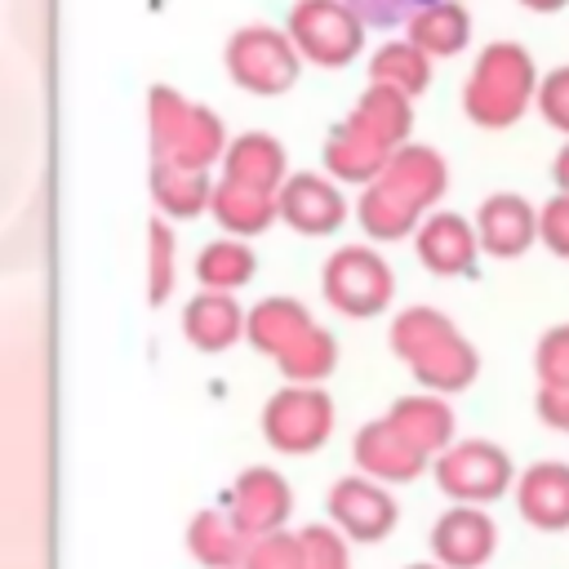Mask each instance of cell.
Listing matches in <instances>:
<instances>
[{
  "instance_id": "obj_12",
  "label": "cell",
  "mask_w": 569,
  "mask_h": 569,
  "mask_svg": "<svg viewBox=\"0 0 569 569\" xmlns=\"http://www.w3.org/2000/svg\"><path fill=\"white\" fill-rule=\"evenodd\" d=\"M280 218L302 231V236H333L347 222V200L333 187V178L320 173H289L284 187L276 191Z\"/></svg>"
},
{
  "instance_id": "obj_10",
  "label": "cell",
  "mask_w": 569,
  "mask_h": 569,
  "mask_svg": "<svg viewBox=\"0 0 569 569\" xmlns=\"http://www.w3.org/2000/svg\"><path fill=\"white\" fill-rule=\"evenodd\" d=\"M498 547V525L480 502L449 507L431 529V556L445 569H480Z\"/></svg>"
},
{
  "instance_id": "obj_37",
  "label": "cell",
  "mask_w": 569,
  "mask_h": 569,
  "mask_svg": "<svg viewBox=\"0 0 569 569\" xmlns=\"http://www.w3.org/2000/svg\"><path fill=\"white\" fill-rule=\"evenodd\" d=\"M538 240H542L556 258H569V191H556V196L538 209Z\"/></svg>"
},
{
  "instance_id": "obj_16",
  "label": "cell",
  "mask_w": 569,
  "mask_h": 569,
  "mask_svg": "<svg viewBox=\"0 0 569 569\" xmlns=\"http://www.w3.org/2000/svg\"><path fill=\"white\" fill-rule=\"evenodd\" d=\"M476 236H480V249L493 253V258H520L533 240H538V213L525 196L516 191H498L480 204L476 213Z\"/></svg>"
},
{
  "instance_id": "obj_26",
  "label": "cell",
  "mask_w": 569,
  "mask_h": 569,
  "mask_svg": "<svg viewBox=\"0 0 569 569\" xmlns=\"http://www.w3.org/2000/svg\"><path fill=\"white\" fill-rule=\"evenodd\" d=\"M311 311L298 302V298H262L253 311H249V325H244V338L249 347H258L262 356H280L289 342H298L307 329H311Z\"/></svg>"
},
{
  "instance_id": "obj_18",
  "label": "cell",
  "mask_w": 569,
  "mask_h": 569,
  "mask_svg": "<svg viewBox=\"0 0 569 569\" xmlns=\"http://www.w3.org/2000/svg\"><path fill=\"white\" fill-rule=\"evenodd\" d=\"M516 507L533 529H569V462H533L516 480Z\"/></svg>"
},
{
  "instance_id": "obj_7",
  "label": "cell",
  "mask_w": 569,
  "mask_h": 569,
  "mask_svg": "<svg viewBox=\"0 0 569 569\" xmlns=\"http://www.w3.org/2000/svg\"><path fill=\"white\" fill-rule=\"evenodd\" d=\"M333 431V400L320 382H289L262 409V436L276 453H311Z\"/></svg>"
},
{
  "instance_id": "obj_19",
  "label": "cell",
  "mask_w": 569,
  "mask_h": 569,
  "mask_svg": "<svg viewBox=\"0 0 569 569\" xmlns=\"http://www.w3.org/2000/svg\"><path fill=\"white\" fill-rule=\"evenodd\" d=\"M249 533L231 516V507H204L187 525V547L204 569H240L249 556Z\"/></svg>"
},
{
  "instance_id": "obj_25",
  "label": "cell",
  "mask_w": 569,
  "mask_h": 569,
  "mask_svg": "<svg viewBox=\"0 0 569 569\" xmlns=\"http://www.w3.org/2000/svg\"><path fill=\"white\" fill-rule=\"evenodd\" d=\"M405 36H409L418 49H427L431 58H453V53H462L467 40H471V13H467V4H458V0H436V4L418 9V13L405 22Z\"/></svg>"
},
{
  "instance_id": "obj_11",
  "label": "cell",
  "mask_w": 569,
  "mask_h": 569,
  "mask_svg": "<svg viewBox=\"0 0 569 569\" xmlns=\"http://www.w3.org/2000/svg\"><path fill=\"white\" fill-rule=\"evenodd\" d=\"M351 458H356V467H360L365 476H373V480H382V485H405V480H413V476L427 467V453H422L387 413L373 418V422H365V427L356 431Z\"/></svg>"
},
{
  "instance_id": "obj_29",
  "label": "cell",
  "mask_w": 569,
  "mask_h": 569,
  "mask_svg": "<svg viewBox=\"0 0 569 569\" xmlns=\"http://www.w3.org/2000/svg\"><path fill=\"white\" fill-rule=\"evenodd\" d=\"M253 271H258V258H253V249L244 244V236L209 240V244L196 253V280H200V289L236 293L240 284L253 280Z\"/></svg>"
},
{
  "instance_id": "obj_23",
  "label": "cell",
  "mask_w": 569,
  "mask_h": 569,
  "mask_svg": "<svg viewBox=\"0 0 569 569\" xmlns=\"http://www.w3.org/2000/svg\"><path fill=\"white\" fill-rule=\"evenodd\" d=\"M222 178H236V182H249V187H262V191H280L284 178H289L280 138H271L262 129H249V133L231 138L227 156H222Z\"/></svg>"
},
{
  "instance_id": "obj_8",
  "label": "cell",
  "mask_w": 569,
  "mask_h": 569,
  "mask_svg": "<svg viewBox=\"0 0 569 569\" xmlns=\"http://www.w3.org/2000/svg\"><path fill=\"white\" fill-rule=\"evenodd\" d=\"M516 467L493 440H453L436 458V485L453 502H493L511 489Z\"/></svg>"
},
{
  "instance_id": "obj_2",
  "label": "cell",
  "mask_w": 569,
  "mask_h": 569,
  "mask_svg": "<svg viewBox=\"0 0 569 569\" xmlns=\"http://www.w3.org/2000/svg\"><path fill=\"white\" fill-rule=\"evenodd\" d=\"M538 80L542 76L525 44L493 40L471 62L462 84V116L480 129H507L529 111V102H538Z\"/></svg>"
},
{
  "instance_id": "obj_20",
  "label": "cell",
  "mask_w": 569,
  "mask_h": 569,
  "mask_svg": "<svg viewBox=\"0 0 569 569\" xmlns=\"http://www.w3.org/2000/svg\"><path fill=\"white\" fill-rule=\"evenodd\" d=\"M391 156H396V151H387L378 138H369V133H365L360 124H351V120L333 124L329 138H325V169H329V178H338V182H360V187H369V182L387 169Z\"/></svg>"
},
{
  "instance_id": "obj_9",
  "label": "cell",
  "mask_w": 569,
  "mask_h": 569,
  "mask_svg": "<svg viewBox=\"0 0 569 569\" xmlns=\"http://www.w3.org/2000/svg\"><path fill=\"white\" fill-rule=\"evenodd\" d=\"M329 520L347 533V538H356V542H378L382 533H391L396 529V520H400V507H396V498L382 489V480H373V476H342L333 489H329Z\"/></svg>"
},
{
  "instance_id": "obj_27",
  "label": "cell",
  "mask_w": 569,
  "mask_h": 569,
  "mask_svg": "<svg viewBox=\"0 0 569 569\" xmlns=\"http://www.w3.org/2000/svg\"><path fill=\"white\" fill-rule=\"evenodd\" d=\"M151 196H156L160 213H169V218H196L213 200V178H209V169H187V164L156 160L151 164Z\"/></svg>"
},
{
  "instance_id": "obj_1",
  "label": "cell",
  "mask_w": 569,
  "mask_h": 569,
  "mask_svg": "<svg viewBox=\"0 0 569 569\" xmlns=\"http://www.w3.org/2000/svg\"><path fill=\"white\" fill-rule=\"evenodd\" d=\"M391 351L409 365V373L422 382V391L453 396V391L471 387L480 373L476 347L436 307H405L391 320Z\"/></svg>"
},
{
  "instance_id": "obj_6",
  "label": "cell",
  "mask_w": 569,
  "mask_h": 569,
  "mask_svg": "<svg viewBox=\"0 0 569 569\" xmlns=\"http://www.w3.org/2000/svg\"><path fill=\"white\" fill-rule=\"evenodd\" d=\"M320 284H325V298L333 311L351 316V320H369L378 311H387L391 293H396V276L391 267L365 249V244H342L329 253L325 271H320Z\"/></svg>"
},
{
  "instance_id": "obj_15",
  "label": "cell",
  "mask_w": 569,
  "mask_h": 569,
  "mask_svg": "<svg viewBox=\"0 0 569 569\" xmlns=\"http://www.w3.org/2000/svg\"><path fill=\"white\" fill-rule=\"evenodd\" d=\"M373 182L391 187L413 213H427V209L445 196V187H449V169H445V156H440L436 147L405 142V147L387 160V169H382Z\"/></svg>"
},
{
  "instance_id": "obj_41",
  "label": "cell",
  "mask_w": 569,
  "mask_h": 569,
  "mask_svg": "<svg viewBox=\"0 0 569 569\" xmlns=\"http://www.w3.org/2000/svg\"><path fill=\"white\" fill-rule=\"evenodd\" d=\"M525 9H533V13H556V9H565L569 0H520Z\"/></svg>"
},
{
  "instance_id": "obj_35",
  "label": "cell",
  "mask_w": 569,
  "mask_h": 569,
  "mask_svg": "<svg viewBox=\"0 0 569 569\" xmlns=\"http://www.w3.org/2000/svg\"><path fill=\"white\" fill-rule=\"evenodd\" d=\"M533 373L538 382H569V325H551L533 347Z\"/></svg>"
},
{
  "instance_id": "obj_17",
  "label": "cell",
  "mask_w": 569,
  "mask_h": 569,
  "mask_svg": "<svg viewBox=\"0 0 569 569\" xmlns=\"http://www.w3.org/2000/svg\"><path fill=\"white\" fill-rule=\"evenodd\" d=\"M244 325L249 316L240 311V302L222 289H200L187 307H182V333L196 351H227L231 342L244 338Z\"/></svg>"
},
{
  "instance_id": "obj_36",
  "label": "cell",
  "mask_w": 569,
  "mask_h": 569,
  "mask_svg": "<svg viewBox=\"0 0 569 569\" xmlns=\"http://www.w3.org/2000/svg\"><path fill=\"white\" fill-rule=\"evenodd\" d=\"M538 116H542L551 129L569 133V62L556 67V71H547V76L538 80Z\"/></svg>"
},
{
  "instance_id": "obj_34",
  "label": "cell",
  "mask_w": 569,
  "mask_h": 569,
  "mask_svg": "<svg viewBox=\"0 0 569 569\" xmlns=\"http://www.w3.org/2000/svg\"><path fill=\"white\" fill-rule=\"evenodd\" d=\"M302 569H347V533L329 525H307L302 533Z\"/></svg>"
},
{
  "instance_id": "obj_21",
  "label": "cell",
  "mask_w": 569,
  "mask_h": 569,
  "mask_svg": "<svg viewBox=\"0 0 569 569\" xmlns=\"http://www.w3.org/2000/svg\"><path fill=\"white\" fill-rule=\"evenodd\" d=\"M209 213L231 236H262L280 218V204H276V191H262V187H249L236 178H218Z\"/></svg>"
},
{
  "instance_id": "obj_3",
  "label": "cell",
  "mask_w": 569,
  "mask_h": 569,
  "mask_svg": "<svg viewBox=\"0 0 569 569\" xmlns=\"http://www.w3.org/2000/svg\"><path fill=\"white\" fill-rule=\"evenodd\" d=\"M147 133H151V156L187 169H213V160L227 156V129L218 111L182 98L169 84H151L147 93Z\"/></svg>"
},
{
  "instance_id": "obj_32",
  "label": "cell",
  "mask_w": 569,
  "mask_h": 569,
  "mask_svg": "<svg viewBox=\"0 0 569 569\" xmlns=\"http://www.w3.org/2000/svg\"><path fill=\"white\" fill-rule=\"evenodd\" d=\"M147 298H151V307H160L169 293H173V280H178V240H173V231H169V222H151V231H147Z\"/></svg>"
},
{
  "instance_id": "obj_22",
  "label": "cell",
  "mask_w": 569,
  "mask_h": 569,
  "mask_svg": "<svg viewBox=\"0 0 569 569\" xmlns=\"http://www.w3.org/2000/svg\"><path fill=\"white\" fill-rule=\"evenodd\" d=\"M409 102H413L409 93L369 80V89L356 98V107H351L347 120L360 124L369 138H378L387 151H400V147L409 142V129H413V107H409Z\"/></svg>"
},
{
  "instance_id": "obj_31",
  "label": "cell",
  "mask_w": 569,
  "mask_h": 569,
  "mask_svg": "<svg viewBox=\"0 0 569 569\" xmlns=\"http://www.w3.org/2000/svg\"><path fill=\"white\" fill-rule=\"evenodd\" d=\"M276 365H280V373H284L289 382H325V378L333 373V365H338V342H333L329 329L311 325L298 342H289V347L276 356Z\"/></svg>"
},
{
  "instance_id": "obj_30",
  "label": "cell",
  "mask_w": 569,
  "mask_h": 569,
  "mask_svg": "<svg viewBox=\"0 0 569 569\" xmlns=\"http://www.w3.org/2000/svg\"><path fill=\"white\" fill-rule=\"evenodd\" d=\"M356 218H360V227L373 236V240H405V236H413L418 231V222H422V213H413L391 187H382V182H369L365 187V196H360V204H356Z\"/></svg>"
},
{
  "instance_id": "obj_13",
  "label": "cell",
  "mask_w": 569,
  "mask_h": 569,
  "mask_svg": "<svg viewBox=\"0 0 569 569\" xmlns=\"http://www.w3.org/2000/svg\"><path fill=\"white\" fill-rule=\"evenodd\" d=\"M227 507H231V516L240 520V529H244L249 538H258V533L284 529V520H289V511H293V489H289V480H284L280 471H271V467H249V471L236 476V485H231V493H227Z\"/></svg>"
},
{
  "instance_id": "obj_28",
  "label": "cell",
  "mask_w": 569,
  "mask_h": 569,
  "mask_svg": "<svg viewBox=\"0 0 569 569\" xmlns=\"http://www.w3.org/2000/svg\"><path fill=\"white\" fill-rule=\"evenodd\" d=\"M431 62H436V58H431L427 49H418L409 36H405V40H387V44H378L373 58H369V80L391 84V89L418 98V93H427V84H431Z\"/></svg>"
},
{
  "instance_id": "obj_42",
  "label": "cell",
  "mask_w": 569,
  "mask_h": 569,
  "mask_svg": "<svg viewBox=\"0 0 569 569\" xmlns=\"http://www.w3.org/2000/svg\"><path fill=\"white\" fill-rule=\"evenodd\" d=\"M409 569H445V565H409Z\"/></svg>"
},
{
  "instance_id": "obj_33",
  "label": "cell",
  "mask_w": 569,
  "mask_h": 569,
  "mask_svg": "<svg viewBox=\"0 0 569 569\" xmlns=\"http://www.w3.org/2000/svg\"><path fill=\"white\" fill-rule=\"evenodd\" d=\"M240 569H302V538L284 533V529L258 533L249 542V556H244Z\"/></svg>"
},
{
  "instance_id": "obj_40",
  "label": "cell",
  "mask_w": 569,
  "mask_h": 569,
  "mask_svg": "<svg viewBox=\"0 0 569 569\" xmlns=\"http://www.w3.org/2000/svg\"><path fill=\"white\" fill-rule=\"evenodd\" d=\"M551 178H556V187L560 191H569V142L556 151V164H551Z\"/></svg>"
},
{
  "instance_id": "obj_39",
  "label": "cell",
  "mask_w": 569,
  "mask_h": 569,
  "mask_svg": "<svg viewBox=\"0 0 569 569\" xmlns=\"http://www.w3.org/2000/svg\"><path fill=\"white\" fill-rule=\"evenodd\" d=\"M533 409L547 427L556 431H569V382L551 387V382H538V396H533Z\"/></svg>"
},
{
  "instance_id": "obj_5",
  "label": "cell",
  "mask_w": 569,
  "mask_h": 569,
  "mask_svg": "<svg viewBox=\"0 0 569 569\" xmlns=\"http://www.w3.org/2000/svg\"><path fill=\"white\" fill-rule=\"evenodd\" d=\"M365 18L347 0H298L284 18L298 53L316 67H347L365 49Z\"/></svg>"
},
{
  "instance_id": "obj_24",
  "label": "cell",
  "mask_w": 569,
  "mask_h": 569,
  "mask_svg": "<svg viewBox=\"0 0 569 569\" xmlns=\"http://www.w3.org/2000/svg\"><path fill=\"white\" fill-rule=\"evenodd\" d=\"M387 418L427 453V458H440L449 445H453V409L445 405L440 391H418V396H400Z\"/></svg>"
},
{
  "instance_id": "obj_4",
  "label": "cell",
  "mask_w": 569,
  "mask_h": 569,
  "mask_svg": "<svg viewBox=\"0 0 569 569\" xmlns=\"http://www.w3.org/2000/svg\"><path fill=\"white\" fill-rule=\"evenodd\" d=\"M227 76L244 89V93H258V98H276V93H289L298 84V71H302V53L293 44V36L284 27H271V22H249L240 31H231L227 40Z\"/></svg>"
},
{
  "instance_id": "obj_38",
  "label": "cell",
  "mask_w": 569,
  "mask_h": 569,
  "mask_svg": "<svg viewBox=\"0 0 569 569\" xmlns=\"http://www.w3.org/2000/svg\"><path fill=\"white\" fill-rule=\"evenodd\" d=\"M369 27H405L418 9H427V4H436V0H347Z\"/></svg>"
},
{
  "instance_id": "obj_14",
  "label": "cell",
  "mask_w": 569,
  "mask_h": 569,
  "mask_svg": "<svg viewBox=\"0 0 569 569\" xmlns=\"http://www.w3.org/2000/svg\"><path fill=\"white\" fill-rule=\"evenodd\" d=\"M413 249L431 276H467L485 253L476 222H467L462 213H427L413 231Z\"/></svg>"
}]
</instances>
